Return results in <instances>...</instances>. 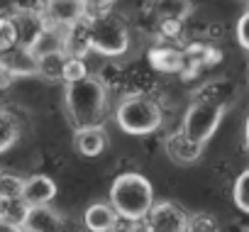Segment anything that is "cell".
Segmentation results:
<instances>
[{
	"instance_id": "cell-1",
	"label": "cell",
	"mask_w": 249,
	"mask_h": 232,
	"mask_svg": "<svg viewBox=\"0 0 249 232\" xmlns=\"http://www.w3.org/2000/svg\"><path fill=\"white\" fill-rule=\"evenodd\" d=\"M232 95H234V86L230 81H217V83H210L208 88H203L196 95V100L186 107L181 132L188 140H193L196 144L205 147L208 140L220 127L222 115H225Z\"/></svg>"
},
{
	"instance_id": "cell-2",
	"label": "cell",
	"mask_w": 249,
	"mask_h": 232,
	"mask_svg": "<svg viewBox=\"0 0 249 232\" xmlns=\"http://www.w3.org/2000/svg\"><path fill=\"white\" fill-rule=\"evenodd\" d=\"M110 208L117 213L124 222H142L147 220L149 210L154 208V188L149 178H144L137 171H124L120 174L110 186Z\"/></svg>"
},
{
	"instance_id": "cell-3",
	"label": "cell",
	"mask_w": 249,
	"mask_h": 232,
	"mask_svg": "<svg viewBox=\"0 0 249 232\" xmlns=\"http://www.w3.org/2000/svg\"><path fill=\"white\" fill-rule=\"evenodd\" d=\"M66 110L76 130L103 125L105 107H107V93L103 81L95 76H86L76 83L66 86Z\"/></svg>"
},
{
	"instance_id": "cell-4",
	"label": "cell",
	"mask_w": 249,
	"mask_h": 232,
	"mask_svg": "<svg viewBox=\"0 0 249 232\" xmlns=\"http://www.w3.org/2000/svg\"><path fill=\"white\" fill-rule=\"evenodd\" d=\"M86 30H88V47L90 52L100 56H122L130 49V32L124 27V22L110 13H88L86 18Z\"/></svg>"
},
{
	"instance_id": "cell-5",
	"label": "cell",
	"mask_w": 249,
	"mask_h": 232,
	"mask_svg": "<svg viewBox=\"0 0 249 232\" xmlns=\"http://www.w3.org/2000/svg\"><path fill=\"white\" fill-rule=\"evenodd\" d=\"M115 123L127 135H152L161 127L164 115L157 100L147 95H127L115 110Z\"/></svg>"
},
{
	"instance_id": "cell-6",
	"label": "cell",
	"mask_w": 249,
	"mask_h": 232,
	"mask_svg": "<svg viewBox=\"0 0 249 232\" xmlns=\"http://www.w3.org/2000/svg\"><path fill=\"white\" fill-rule=\"evenodd\" d=\"M42 18L49 27L69 32L71 27H76L88 18V8L83 0H44Z\"/></svg>"
},
{
	"instance_id": "cell-7",
	"label": "cell",
	"mask_w": 249,
	"mask_h": 232,
	"mask_svg": "<svg viewBox=\"0 0 249 232\" xmlns=\"http://www.w3.org/2000/svg\"><path fill=\"white\" fill-rule=\"evenodd\" d=\"M188 220L191 217L181 205L174 200H161L149 210L144 232H188Z\"/></svg>"
},
{
	"instance_id": "cell-8",
	"label": "cell",
	"mask_w": 249,
	"mask_h": 232,
	"mask_svg": "<svg viewBox=\"0 0 249 232\" xmlns=\"http://www.w3.org/2000/svg\"><path fill=\"white\" fill-rule=\"evenodd\" d=\"M20 225H22L25 232H61L64 220L54 208L35 205V208H25V215H22Z\"/></svg>"
},
{
	"instance_id": "cell-9",
	"label": "cell",
	"mask_w": 249,
	"mask_h": 232,
	"mask_svg": "<svg viewBox=\"0 0 249 232\" xmlns=\"http://www.w3.org/2000/svg\"><path fill=\"white\" fill-rule=\"evenodd\" d=\"M56 198V183L52 176L47 174H35L30 178H25V188H22V203L27 208L35 205H49Z\"/></svg>"
},
{
	"instance_id": "cell-10",
	"label": "cell",
	"mask_w": 249,
	"mask_h": 232,
	"mask_svg": "<svg viewBox=\"0 0 249 232\" xmlns=\"http://www.w3.org/2000/svg\"><path fill=\"white\" fill-rule=\"evenodd\" d=\"M27 52L37 61L44 59V56H52V54H66V32L44 25V30L35 37V42L27 47Z\"/></svg>"
},
{
	"instance_id": "cell-11",
	"label": "cell",
	"mask_w": 249,
	"mask_h": 232,
	"mask_svg": "<svg viewBox=\"0 0 249 232\" xmlns=\"http://www.w3.org/2000/svg\"><path fill=\"white\" fill-rule=\"evenodd\" d=\"M149 64L161 73H181L186 71V52L174 44H157L149 49Z\"/></svg>"
},
{
	"instance_id": "cell-12",
	"label": "cell",
	"mask_w": 249,
	"mask_h": 232,
	"mask_svg": "<svg viewBox=\"0 0 249 232\" xmlns=\"http://www.w3.org/2000/svg\"><path fill=\"white\" fill-rule=\"evenodd\" d=\"M164 149L169 154L171 161L176 164H193L200 159L203 154V144H196L193 140H188L181 130L178 132H171L166 140H164Z\"/></svg>"
},
{
	"instance_id": "cell-13",
	"label": "cell",
	"mask_w": 249,
	"mask_h": 232,
	"mask_svg": "<svg viewBox=\"0 0 249 232\" xmlns=\"http://www.w3.org/2000/svg\"><path fill=\"white\" fill-rule=\"evenodd\" d=\"M73 147L81 157H100L107 147V132L103 130V125H95V127H83V130H76V137H73Z\"/></svg>"
},
{
	"instance_id": "cell-14",
	"label": "cell",
	"mask_w": 249,
	"mask_h": 232,
	"mask_svg": "<svg viewBox=\"0 0 249 232\" xmlns=\"http://www.w3.org/2000/svg\"><path fill=\"white\" fill-rule=\"evenodd\" d=\"M0 69H5L10 76H35L39 73V61L25 49V47H15L8 54H0Z\"/></svg>"
},
{
	"instance_id": "cell-15",
	"label": "cell",
	"mask_w": 249,
	"mask_h": 232,
	"mask_svg": "<svg viewBox=\"0 0 249 232\" xmlns=\"http://www.w3.org/2000/svg\"><path fill=\"white\" fill-rule=\"evenodd\" d=\"M117 213L110 208V203H93L83 213V225L88 232H112L117 225Z\"/></svg>"
},
{
	"instance_id": "cell-16",
	"label": "cell",
	"mask_w": 249,
	"mask_h": 232,
	"mask_svg": "<svg viewBox=\"0 0 249 232\" xmlns=\"http://www.w3.org/2000/svg\"><path fill=\"white\" fill-rule=\"evenodd\" d=\"M149 8L159 22H183L191 15L193 3L191 0H152Z\"/></svg>"
},
{
	"instance_id": "cell-17",
	"label": "cell",
	"mask_w": 249,
	"mask_h": 232,
	"mask_svg": "<svg viewBox=\"0 0 249 232\" xmlns=\"http://www.w3.org/2000/svg\"><path fill=\"white\" fill-rule=\"evenodd\" d=\"M18 140H20V125L15 115H10L8 110H0V154H5Z\"/></svg>"
},
{
	"instance_id": "cell-18",
	"label": "cell",
	"mask_w": 249,
	"mask_h": 232,
	"mask_svg": "<svg viewBox=\"0 0 249 232\" xmlns=\"http://www.w3.org/2000/svg\"><path fill=\"white\" fill-rule=\"evenodd\" d=\"M22 188H25V178L10 171H0V198L5 203H18L22 200Z\"/></svg>"
},
{
	"instance_id": "cell-19",
	"label": "cell",
	"mask_w": 249,
	"mask_h": 232,
	"mask_svg": "<svg viewBox=\"0 0 249 232\" xmlns=\"http://www.w3.org/2000/svg\"><path fill=\"white\" fill-rule=\"evenodd\" d=\"M86 76H88L86 59H81V56H66L64 69H61V81H66V86H69V83H76V81H81Z\"/></svg>"
},
{
	"instance_id": "cell-20",
	"label": "cell",
	"mask_w": 249,
	"mask_h": 232,
	"mask_svg": "<svg viewBox=\"0 0 249 232\" xmlns=\"http://www.w3.org/2000/svg\"><path fill=\"white\" fill-rule=\"evenodd\" d=\"M18 47V30L13 18H0V54H8Z\"/></svg>"
},
{
	"instance_id": "cell-21",
	"label": "cell",
	"mask_w": 249,
	"mask_h": 232,
	"mask_svg": "<svg viewBox=\"0 0 249 232\" xmlns=\"http://www.w3.org/2000/svg\"><path fill=\"white\" fill-rule=\"evenodd\" d=\"M232 198H234V205H237L242 213H249V169H244V171L237 176Z\"/></svg>"
},
{
	"instance_id": "cell-22",
	"label": "cell",
	"mask_w": 249,
	"mask_h": 232,
	"mask_svg": "<svg viewBox=\"0 0 249 232\" xmlns=\"http://www.w3.org/2000/svg\"><path fill=\"white\" fill-rule=\"evenodd\" d=\"M66 54H52L39 59V76L44 78H61V69H64Z\"/></svg>"
},
{
	"instance_id": "cell-23",
	"label": "cell",
	"mask_w": 249,
	"mask_h": 232,
	"mask_svg": "<svg viewBox=\"0 0 249 232\" xmlns=\"http://www.w3.org/2000/svg\"><path fill=\"white\" fill-rule=\"evenodd\" d=\"M188 232H217V222L210 215H196L188 220Z\"/></svg>"
},
{
	"instance_id": "cell-24",
	"label": "cell",
	"mask_w": 249,
	"mask_h": 232,
	"mask_svg": "<svg viewBox=\"0 0 249 232\" xmlns=\"http://www.w3.org/2000/svg\"><path fill=\"white\" fill-rule=\"evenodd\" d=\"M237 42L242 49L249 52V10H244L239 22H237Z\"/></svg>"
},
{
	"instance_id": "cell-25",
	"label": "cell",
	"mask_w": 249,
	"mask_h": 232,
	"mask_svg": "<svg viewBox=\"0 0 249 232\" xmlns=\"http://www.w3.org/2000/svg\"><path fill=\"white\" fill-rule=\"evenodd\" d=\"M83 3H86L88 13H100V10H107L115 0H83Z\"/></svg>"
},
{
	"instance_id": "cell-26",
	"label": "cell",
	"mask_w": 249,
	"mask_h": 232,
	"mask_svg": "<svg viewBox=\"0 0 249 232\" xmlns=\"http://www.w3.org/2000/svg\"><path fill=\"white\" fill-rule=\"evenodd\" d=\"M0 232H25L22 225L18 220H10V217H0Z\"/></svg>"
},
{
	"instance_id": "cell-27",
	"label": "cell",
	"mask_w": 249,
	"mask_h": 232,
	"mask_svg": "<svg viewBox=\"0 0 249 232\" xmlns=\"http://www.w3.org/2000/svg\"><path fill=\"white\" fill-rule=\"evenodd\" d=\"M244 142H247V149H249V118H247V127H244Z\"/></svg>"
},
{
	"instance_id": "cell-28",
	"label": "cell",
	"mask_w": 249,
	"mask_h": 232,
	"mask_svg": "<svg viewBox=\"0 0 249 232\" xmlns=\"http://www.w3.org/2000/svg\"><path fill=\"white\" fill-rule=\"evenodd\" d=\"M5 208H8V203L0 198V217H5Z\"/></svg>"
}]
</instances>
